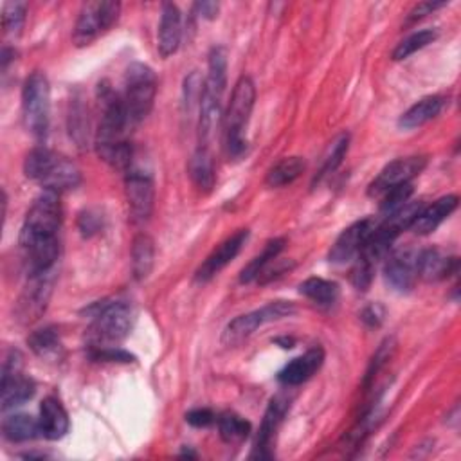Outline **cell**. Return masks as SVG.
<instances>
[{"instance_id": "1", "label": "cell", "mask_w": 461, "mask_h": 461, "mask_svg": "<svg viewBox=\"0 0 461 461\" xmlns=\"http://www.w3.org/2000/svg\"><path fill=\"white\" fill-rule=\"evenodd\" d=\"M26 177L38 183L45 191L64 193L74 190L82 183L80 168L66 155L45 146L33 148L24 162Z\"/></svg>"}, {"instance_id": "2", "label": "cell", "mask_w": 461, "mask_h": 461, "mask_svg": "<svg viewBox=\"0 0 461 461\" xmlns=\"http://www.w3.org/2000/svg\"><path fill=\"white\" fill-rule=\"evenodd\" d=\"M256 101L254 82L247 76L240 78L235 85L233 96H230L225 118H223V136H225V152L229 159H240L247 152V141L244 137V129L249 123V118Z\"/></svg>"}, {"instance_id": "3", "label": "cell", "mask_w": 461, "mask_h": 461, "mask_svg": "<svg viewBox=\"0 0 461 461\" xmlns=\"http://www.w3.org/2000/svg\"><path fill=\"white\" fill-rule=\"evenodd\" d=\"M92 317L89 340L92 348H106L121 342L132 330L134 312L125 301H99L87 310Z\"/></svg>"}, {"instance_id": "4", "label": "cell", "mask_w": 461, "mask_h": 461, "mask_svg": "<svg viewBox=\"0 0 461 461\" xmlns=\"http://www.w3.org/2000/svg\"><path fill=\"white\" fill-rule=\"evenodd\" d=\"M62 204L60 195L43 191L29 207L24 225L20 229V249H27L36 244H47L58 240V230L62 225Z\"/></svg>"}, {"instance_id": "5", "label": "cell", "mask_w": 461, "mask_h": 461, "mask_svg": "<svg viewBox=\"0 0 461 461\" xmlns=\"http://www.w3.org/2000/svg\"><path fill=\"white\" fill-rule=\"evenodd\" d=\"M22 115L27 132L45 139L51 123V85L43 73H33L22 90Z\"/></svg>"}, {"instance_id": "6", "label": "cell", "mask_w": 461, "mask_h": 461, "mask_svg": "<svg viewBox=\"0 0 461 461\" xmlns=\"http://www.w3.org/2000/svg\"><path fill=\"white\" fill-rule=\"evenodd\" d=\"M155 96H157L155 73L145 64H132L127 69L125 94H123L130 127L139 125L148 118L155 103Z\"/></svg>"}, {"instance_id": "7", "label": "cell", "mask_w": 461, "mask_h": 461, "mask_svg": "<svg viewBox=\"0 0 461 461\" xmlns=\"http://www.w3.org/2000/svg\"><path fill=\"white\" fill-rule=\"evenodd\" d=\"M294 314H296V307L291 301L269 303V305L262 307L260 310L238 316L237 319L230 321L222 333V342L227 346H237V344L244 342L246 339H249L262 324L291 317Z\"/></svg>"}, {"instance_id": "8", "label": "cell", "mask_w": 461, "mask_h": 461, "mask_svg": "<svg viewBox=\"0 0 461 461\" xmlns=\"http://www.w3.org/2000/svg\"><path fill=\"white\" fill-rule=\"evenodd\" d=\"M54 281L56 269L36 276H27V285L24 286L15 305V319L20 324H33L45 314L52 296Z\"/></svg>"}, {"instance_id": "9", "label": "cell", "mask_w": 461, "mask_h": 461, "mask_svg": "<svg viewBox=\"0 0 461 461\" xmlns=\"http://www.w3.org/2000/svg\"><path fill=\"white\" fill-rule=\"evenodd\" d=\"M121 13L120 3H87L74 26L73 40L78 47L90 45L96 38H99L105 31H108L115 22H118Z\"/></svg>"}, {"instance_id": "10", "label": "cell", "mask_w": 461, "mask_h": 461, "mask_svg": "<svg viewBox=\"0 0 461 461\" xmlns=\"http://www.w3.org/2000/svg\"><path fill=\"white\" fill-rule=\"evenodd\" d=\"M36 393V384L33 379L22 373V356L13 350L3 366V384H0V403L3 411L24 406Z\"/></svg>"}, {"instance_id": "11", "label": "cell", "mask_w": 461, "mask_h": 461, "mask_svg": "<svg viewBox=\"0 0 461 461\" xmlns=\"http://www.w3.org/2000/svg\"><path fill=\"white\" fill-rule=\"evenodd\" d=\"M418 256L420 251L413 247L398 249L387 254L386 263H384V279L391 291L398 294H410L418 276Z\"/></svg>"}, {"instance_id": "12", "label": "cell", "mask_w": 461, "mask_h": 461, "mask_svg": "<svg viewBox=\"0 0 461 461\" xmlns=\"http://www.w3.org/2000/svg\"><path fill=\"white\" fill-rule=\"evenodd\" d=\"M125 193L132 220L136 223H145L150 220L153 213L155 202V188L150 173L130 168L125 179Z\"/></svg>"}, {"instance_id": "13", "label": "cell", "mask_w": 461, "mask_h": 461, "mask_svg": "<svg viewBox=\"0 0 461 461\" xmlns=\"http://www.w3.org/2000/svg\"><path fill=\"white\" fill-rule=\"evenodd\" d=\"M426 164H427L426 157H406V159H396V160L389 162L379 173V177L370 184L368 195L382 197L396 186L411 184V181L424 171Z\"/></svg>"}, {"instance_id": "14", "label": "cell", "mask_w": 461, "mask_h": 461, "mask_svg": "<svg viewBox=\"0 0 461 461\" xmlns=\"http://www.w3.org/2000/svg\"><path fill=\"white\" fill-rule=\"evenodd\" d=\"M377 225L379 223L373 218H364L352 223L350 227H346L335 240V244L332 246L328 260L332 263H346L357 258Z\"/></svg>"}, {"instance_id": "15", "label": "cell", "mask_w": 461, "mask_h": 461, "mask_svg": "<svg viewBox=\"0 0 461 461\" xmlns=\"http://www.w3.org/2000/svg\"><path fill=\"white\" fill-rule=\"evenodd\" d=\"M249 240V229H240L233 237H229L225 242H222L209 256L207 260L199 267L195 272V281L197 283H207L215 276H218L230 262H233L244 246Z\"/></svg>"}, {"instance_id": "16", "label": "cell", "mask_w": 461, "mask_h": 461, "mask_svg": "<svg viewBox=\"0 0 461 461\" xmlns=\"http://www.w3.org/2000/svg\"><path fill=\"white\" fill-rule=\"evenodd\" d=\"M288 398L277 395L270 400L269 408L265 411V417L262 420V426H260V431L256 434V441H254V452H253V457H272V452H270V445L274 441V436H276V431L279 429V424L283 422L286 411H288Z\"/></svg>"}, {"instance_id": "17", "label": "cell", "mask_w": 461, "mask_h": 461, "mask_svg": "<svg viewBox=\"0 0 461 461\" xmlns=\"http://www.w3.org/2000/svg\"><path fill=\"white\" fill-rule=\"evenodd\" d=\"M183 40V15L181 10L166 3L162 4L160 22H159V36H157V49L162 58H169L179 51Z\"/></svg>"}, {"instance_id": "18", "label": "cell", "mask_w": 461, "mask_h": 461, "mask_svg": "<svg viewBox=\"0 0 461 461\" xmlns=\"http://www.w3.org/2000/svg\"><path fill=\"white\" fill-rule=\"evenodd\" d=\"M323 363H324V352L321 348H312L305 356L294 359L293 363H288L277 373V380H279V384H283L286 387L301 386L303 382L310 380L321 370Z\"/></svg>"}, {"instance_id": "19", "label": "cell", "mask_w": 461, "mask_h": 461, "mask_svg": "<svg viewBox=\"0 0 461 461\" xmlns=\"http://www.w3.org/2000/svg\"><path fill=\"white\" fill-rule=\"evenodd\" d=\"M40 433L45 440L56 441L62 440L71 427L69 415L66 408L62 406V402L56 396H47L42 400L40 406Z\"/></svg>"}, {"instance_id": "20", "label": "cell", "mask_w": 461, "mask_h": 461, "mask_svg": "<svg viewBox=\"0 0 461 461\" xmlns=\"http://www.w3.org/2000/svg\"><path fill=\"white\" fill-rule=\"evenodd\" d=\"M457 195H447L438 199L434 204H431L429 207H424L420 211V215L415 218V222L411 223V230L420 237H427L456 211L457 207Z\"/></svg>"}, {"instance_id": "21", "label": "cell", "mask_w": 461, "mask_h": 461, "mask_svg": "<svg viewBox=\"0 0 461 461\" xmlns=\"http://www.w3.org/2000/svg\"><path fill=\"white\" fill-rule=\"evenodd\" d=\"M457 258L449 256L441 249H424L418 256V276L426 281H441L457 272Z\"/></svg>"}, {"instance_id": "22", "label": "cell", "mask_w": 461, "mask_h": 461, "mask_svg": "<svg viewBox=\"0 0 461 461\" xmlns=\"http://www.w3.org/2000/svg\"><path fill=\"white\" fill-rule=\"evenodd\" d=\"M447 99L443 96H427L403 112L398 120V127L403 130H415L433 121L445 108Z\"/></svg>"}, {"instance_id": "23", "label": "cell", "mask_w": 461, "mask_h": 461, "mask_svg": "<svg viewBox=\"0 0 461 461\" xmlns=\"http://www.w3.org/2000/svg\"><path fill=\"white\" fill-rule=\"evenodd\" d=\"M225 87H227V51L218 45V47H213L209 52L204 94L222 99Z\"/></svg>"}, {"instance_id": "24", "label": "cell", "mask_w": 461, "mask_h": 461, "mask_svg": "<svg viewBox=\"0 0 461 461\" xmlns=\"http://www.w3.org/2000/svg\"><path fill=\"white\" fill-rule=\"evenodd\" d=\"M190 177L193 181V184L204 191L209 193L215 188V162H213V155L209 152V148L199 146L197 152L193 153V157L190 159Z\"/></svg>"}, {"instance_id": "25", "label": "cell", "mask_w": 461, "mask_h": 461, "mask_svg": "<svg viewBox=\"0 0 461 461\" xmlns=\"http://www.w3.org/2000/svg\"><path fill=\"white\" fill-rule=\"evenodd\" d=\"M155 263V242L150 235L141 233L132 242V274L137 281L150 276Z\"/></svg>"}, {"instance_id": "26", "label": "cell", "mask_w": 461, "mask_h": 461, "mask_svg": "<svg viewBox=\"0 0 461 461\" xmlns=\"http://www.w3.org/2000/svg\"><path fill=\"white\" fill-rule=\"evenodd\" d=\"M303 171H305V160L301 157H285L269 169L265 184L269 188L288 186L294 181H298Z\"/></svg>"}, {"instance_id": "27", "label": "cell", "mask_w": 461, "mask_h": 461, "mask_svg": "<svg viewBox=\"0 0 461 461\" xmlns=\"http://www.w3.org/2000/svg\"><path fill=\"white\" fill-rule=\"evenodd\" d=\"M27 344L40 359H45V361L60 359L62 340H60V335H58V330L52 326H45V328L33 332L27 339Z\"/></svg>"}, {"instance_id": "28", "label": "cell", "mask_w": 461, "mask_h": 461, "mask_svg": "<svg viewBox=\"0 0 461 461\" xmlns=\"http://www.w3.org/2000/svg\"><path fill=\"white\" fill-rule=\"evenodd\" d=\"M3 434L12 443L31 441L42 436L40 422L29 415H12L3 422Z\"/></svg>"}, {"instance_id": "29", "label": "cell", "mask_w": 461, "mask_h": 461, "mask_svg": "<svg viewBox=\"0 0 461 461\" xmlns=\"http://www.w3.org/2000/svg\"><path fill=\"white\" fill-rule=\"evenodd\" d=\"M300 293L319 307H332L339 300V285L323 277H309L300 285Z\"/></svg>"}, {"instance_id": "30", "label": "cell", "mask_w": 461, "mask_h": 461, "mask_svg": "<svg viewBox=\"0 0 461 461\" xmlns=\"http://www.w3.org/2000/svg\"><path fill=\"white\" fill-rule=\"evenodd\" d=\"M348 148H350V136L348 134H339L326 148L324 155H323V162H321V169L316 176L314 183H319L323 181L324 177H328L330 173H333L344 160L346 153H348Z\"/></svg>"}, {"instance_id": "31", "label": "cell", "mask_w": 461, "mask_h": 461, "mask_svg": "<svg viewBox=\"0 0 461 461\" xmlns=\"http://www.w3.org/2000/svg\"><path fill=\"white\" fill-rule=\"evenodd\" d=\"M286 240L285 238H274L270 242H267V246L263 247L262 254H258L240 274V283H251L254 279H258V276L269 267V263H272L279 253L285 249Z\"/></svg>"}, {"instance_id": "32", "label": "cell", "mask_w": 461, "mask_h": 461, "mask_svg": "<svg viewBox=\"0 0 461 461\" xmlns=\"http://www.w3.org/2000/svg\"><path fill=\"white\" fill-rule=\"evenodd\" d=\"M218 431L225 443H240L251 434V424L235 413H223L218 418Z\"/></svg>"}, {"instance_id": "33", "label": "cell", "mask_w": 461, "mask_h": 461, "mask_svg": "<svg viewBox=\"0 0 461 461\" xmlns=\"http://www.w3.org/2000/svg\"><path fill=\"white\" fill-rule=\"evenodd\" d=\"M436 38V31L433 29H424L418 33H413L411 36H408L406 40H402L396 49L393 51V60L400 62V60H406L411 54L418 52L420 49L427 47L429 43H433Z\"/></svg>"}, {"instance_id": "34", "label": "cell", "mask_w": 461, "mask_h": 461, "mask_svg": "<svg viewBox=\"0 0 461 461\" xmlns=\"http://www.w3.org/2000/svg\"><path fill=\"white\" fill-rule=\"evenodd\" d=\"M27 4L26 3H6L3 8V27L6 35L19 36L26 22Z\"/></svg>"}, {"instance_id": "35", "label": "cell", "mask_w": 461, "mask_h": 461, "mask_svg": "<svg viewBox=\"0 0 461 461\" xmlns=\"http://www.w3.org/2000/svg\"><path fill=\"white\" fill-rule=\"evenodd\" d=\"M413 195V184H402L393 190H389L386 195H382L380 202V213L384 216H389L391 213L398 211L402 206H406Z\"/></svg>"}, {"instance_id": "36", "label": "cell", "mask_w": 461, "mask_h": 461, "mask_svg": "<svg viewBox=\"0 0 461 461\" xmlns=\"http://www.w3.org/2000/svg\"><path fill=\"white\" fill-rule=\"evenodd\" d=\"M375 265H371L370 262L363 260L361 256H357L356 260V265L350 272V279H352V285L357 288V291H368L371 281H373V274H375Z\"/></svg>"}, {"instance_id": "37", "label": "cell", "mask_w": 461, "mask_h": 461, "mask_svg": "<svg viewBox=\"0 0 461 461\" xmlns=\"http://www.w3.org/2000/svg\"><path fill=\"white\" fill-rule=\"evenodd\" d=\"M90 359L99 361V363H134L136 357L118 346H106V348H92L90 350Z\"/></svg>"}, {"instance_id": "38", "label": "cell", "mask_w": 461, "mask_h": 461, "mask_svg": "<svg viewBox=\"0 0 461 461\" xmlns=\"http://www.w3.org/2000/svg\"><path fill=\"white\" fill-rule=\"evenodd\" d=\"M87 127L85 125V110L82 105H76L71 112V136H74V139L83 145L87 139Z\"/></svg>"}, {"instance_id": "39", "label": "cell", "mask_w": 461, "mask_h": 461, "mask_svg": "<svg viewBox=\"0 0 461 461\" xmlns=\"http://www.w3.org/2000/svg\"><path fill=\"white\" fill-rule=\"evenodd\" d=\"M216 420L215 413L211 410H193L186 415V422L193 427H209Z\"/></svg>"}, {"instance_id": "40", "label": "cell", "mask_w": 461, "mask_h": 461, "mask_svg": "<svg viewBox=\"0 0 461 461\" xmlns=\"http://www.w3.org/2000/svg\"><path fill=\"white\" fill-rule=\"evenodd\" d=\"M447 3H431V0H427V3H420L417 4L411 12H410V22H417L427 15H431L433 12L440 10V8H445Z\"/></svg>"}, {"instance_id": "41", "label": "cell", "mask_w": 461, "mask_h": 461, "mask_svg": "<svg viewBox=\"0 0 461 461\" xmlns=\"http://www.w3.org/2000/svg\"><path fill=\"white\" fill-rule=\"evenodd\" d=\"M98 229H99V216L98 215H92L90 211H85L83 215H80V230L85 237L98 233Z\"/></svg>"}, {"instance_id": "42", "label": "cell", "mask_w": 461, "mask_h": 461, "mask_svg": "<svg viewBox=\"0 0 461 461\" xmlns=\"http://www.w3.org/2000/svg\"><path fill=\"white\" fill-rule=\"evenodd\" d=\"M363 321L368 326H379L384 321V310L380 305H371L368 309H364L363 312Z\"/></svg>"}, {"instance_id": "43", "label": "cell", "mask_w": 461, "mask_h": 461, "mask_svg": "<svg viewBox=\"0 0 461 461\" xmlns=\"http://www.w3.org/2000/svg\"><path fill=\"white\" fill-rule=\"evenodd\" d=\"M218 4L216 3H197L195 4V12L197 15H200L202 19H207V20H213L218 17Z\"/></svg>"}, {"instance_id": "44", "label": "cell", "mask_w": 461, "mask_h": 461, "mask_svg": "<svg viewBox=\"0 0 461 461\" xmlns=\"http://www.w3.org/2000/svg\"><path fill=\"white\" fill-rule=\"evenodd\" d=\"M276 344H279L281 348L288 350V348H294V339H291V337H285V339H276Z\"/></svg>"}]
</instances>
